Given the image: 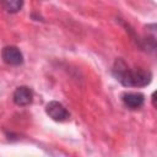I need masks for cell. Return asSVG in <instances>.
I'll return each mask as SVG.
<instances>
[{
	"mask_svg": "<svg viewBox=\"0 0 157 157\" xmlns=\"http://www.w3.org/2000/svg\"><path fill=\"white\" fill-rule=\"evenodd\" d=\"M112 74L124 87H145L152 80L150 71L142 69L130 70L123 59L115 60L112 67Z\"/></svg>",
	"mask_w": 157,
	"mask_h": 157,
	"instance_id": "cell-1",
	"label": "cell"
},
{
	"mask_svg": "<svg viewBox=\"0 0 157 157\" xmlns=\"http://www.w3.org/2000/svg\"><path fill=\"white\" fill-rule=\"evenodd\" d=\"M45 113L55 121H65L70 118L69 110L58 101H52L45 105Z\"/></svg>",
	"mask_w": 157,
	"mask_h": 157,
	"instance_id": "cell-2",
	"label": "cell"
},
{
	"mask_svg": "<svg viewBox=\"0 0 157 157\" xmlns=\"http://www.w3.org/2000/svg\"><path fill=\"white\" fill-rule=\"evenodd\" d=\"M1 58L5 64L11 66H18L23 63V55L21 50L15 45H7L1 50Z\"/></svg>",
	"mask_w": 157,
	"mask_h": 157,
	"instance_id": "cell-3",
	"label": "cell"
},
{
	"mask_svg": "<svg viewBox=\"0 0 157 157\" xmlns=\"http://www.w3.org/2000/svg\"><path fill=\"white\" fill-rule=\"evenodd\" d=\"M12 99H13V103L18 107L29 105L33 101V92L27 86H20L13 91Z\"/></svg>",
	"mask_w": 157,
	"mask_h": 157,
	"instance_id": "cell-4",
	"label": "cell"
},
{
	"mask_svg": "<svg viewBox=\"0 0 157 157\" xmlns=\"http://www.w3.org/2000/svg\"><path fill=\"white\" fill-rule=\"evenodd\" d=\"M121 101L124 105L129 109H139L145 103V96L140 92H125L121 96Z\"/></svg>",
	"mask_w": 157,
	"mask_h": 157,
	"instance_id": "cell-5",
	"label": "cell"
},
{
	"mask_svg": "<svg viewBox=\"0 0 157 157\" xmlns=\"http://www.w3.org/2000/svg\"><path fill=\"white\" fill-rule=\"evenodd\" d=\"M0 4L6 12L16 13L22 9L23 0H0Z\"/></svg>",
	"mask_w": 157,
	"mask_h": 157,
	"instance_id": "cell-6",
	"label": "cell"
}]
</instances>
